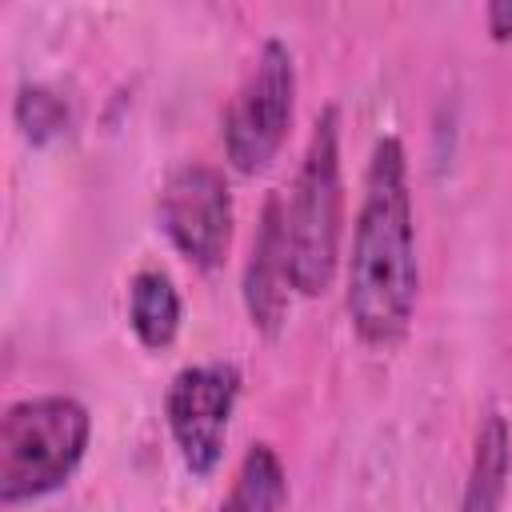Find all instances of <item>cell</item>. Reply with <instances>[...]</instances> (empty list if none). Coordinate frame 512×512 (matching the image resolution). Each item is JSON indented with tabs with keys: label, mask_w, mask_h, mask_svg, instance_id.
<instances>
[{
	"label": "cell",
	"mask_w": 512,
	"mask_h": 512,
	"mask_svg": "<svg viewBox=\"0 0 512 512\" xmlns=\"http://www.w3.org/2000/svg\"><path fill=\"white\" fill-rule=\"evenodd\" d=\"M284 224H288V260H292L296 292L300 296L328 292L344 236V168H340L336 104H324L308 132L292 192L284 200Z\"/></svg>",
	"instance_id": "cell-2"
},
{
	"label": "cell",
	"mask_w": 512,
	"mask_h": 512,
	"mask_svg": "<svg viewBox=\"0 0 512 512\" xmlns=\"http://www.w3.org/2000/svg\"><path fill=\"white\" fill-rule=\"evenodd\" d=\"M12 120L20 128V136L32 144V148H44L52 140H60L72 124V108L64 100V92H56L52 84H20L16 96H12Z\"/></svg>",
	"instance_id": "cell-11"
},
{
	"label": "cell",
	"mask_w": 512,
	"mask_h": 512,
	"mask_svg": "<svg viewBox=\"0 0 512 512\" xmlns=\"http://www.w3.org/2000/svg\"><path fill=\"white\" fill-rule=\"evenodd\" d=\"M484 24H488V36L496 44H508L512 40V0H492L484 8Z\"/></svg>",
	"instance_id": "cell-12"
},
{
	"label": "cell",
	"mask_w": 512,
	"mask_h": 512,
	"mask_svg": "<svg viewBox=\"0 0 512 512\" xmlns=\"http://www.w3.org/2000/svg\"><path fill=\"white\" fill-rule=\"evenodd\" d=\"M296 116V60L280 36H268L236 84L228 112H224V156L240 176L264 172L292 128Z\"/></svg>",
	"instance_id": "cell-4"
},
{
	"label": "cell",
	"mask_w": 512,
	"mask_h": 512,
	"mask_svg": "<svg viewBox=\"0 0 512 512\" xmlns=\"http://www.w3.org/2000/svg\"><path fill=\"white\" fill-rule=\"evenodd\" d=\"M156 224L168 244L200 272H216L232 244V188L204 160L176 164L156 196Z\"/></svg>",
	"instance_id": "cell-6"
},
{
	"label": "cell",
	"mask_w": 512,
	"mask_h": 512,
	"mask_svg": "<svg viewBox=\"0 0 512 512\" xmlns=\"http://www.w3.org/2000/svg\"><path fill=\"white\" fill-rule=\"evenodd\" d=\"M184 320V300L164 268H140L128 280V328L148 352L172 348L180 336Z\"/></svg>",
	"instance_id": "cell-9"
},
{
	"label": "cell",
	"mask_w": 512,
	"mask_h": 512,
	"mask_svg": "<svg viewBox=\"0 0 512 512\" xmlns=\"http://www.w3.org/2000/svg\"><path fill=\"white\" fill-rule=\"evenodd\" d=\"M420 260L408 192V152L396 136L372 144L344 272L348 324L368 348H396L416 316Z\"/></svg>",
	"instance_id": "cell-1"
},
{
	"label": "cell",
	"mask_w": 512,
	"mask_h": 512,
	"mask_svg": "<svg viewBox=\"0 0 512 512\" xmlns=\"http://www.w3.org/2000/svg\"><path fill=\"white\" fill-rule=\"evenodd\" d=\"M236 400H240V368L232 360L188 364L168 380L164 424L180 464L196 480H208L220 468Z\"/></svg>",
	"instance_id": "cell-5"
},
{
	"label": "cell",
	"mask_w": 512,
	"mask_h": 512,
	"mask_svg": "<svg viewBox=\"0 0 512 512\" xmlns=\"http://www.w3.org/2000/svg\"><path fill=\"white\" fill-rule=\"evenodd\" d=\"M284 508H288L284 460L268 440H260L240 456L236 476L220 500V512H284Z\"/></svg>",
	"instance_id": "cell-10"
},
{
	"label": "cell",
	"mask_w": 512,
	"mask_h": 512,
	"mask_svg": "<svg viewBox=\"0 0 512 512\" xmlns=\"http://www.w3.org/2000/svg\"><path fill=\"white\" fill-rule=\"evenodd\" d=\"M508 472H512V428H508V416L492 408L484 412L472 440L460 512H504Z\"/></svg>",
	"instance_id": "cell-8"
},
{
	"label": "cell",
	"mask_w": 512,
	"mask_h": 512,
	"mask_svg": "<svg viewBox=\"0 0 512 512\" xmlns=\"http://www.w3.org/2000/svg\"><path fill=\"white\" fill-rule=\"evenodd\" d=\"M92 440V416L76 396H24L0 416V500H40L72 480Z\"/></svg>",
	"instance_id": "cell-3"
},
{
	"label": "cell",
	"mask_w": 512,
	"mask_h": 512,
	"mask_svg": "<svg viewBox=\"0 0 512 512\" xmlns=\"http://www.w3.org/2000/svg\"><path fill=\"white\" fill-rule=\"evenodd\" d=\"M292 260H288V224H284V196L272 192L260 208V224L244 260L240 276V300L248 312V324L264 340H280L288 324V304H292Z\"/></svg>",
	"instance_id": "cell-7"
}]
</instances>
